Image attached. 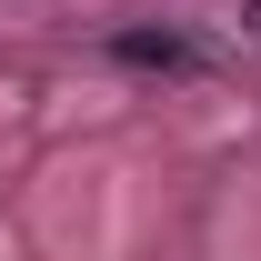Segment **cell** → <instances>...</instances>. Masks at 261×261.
<instances>
[{"mask_svg": "<svg viewBox=\"0 0 261 261\" xmlns=\"http://www.w3.org/2000/svg\"><path fill=\"white\" fill-rule=\"evenodd\" d=\"M111 61L121 70H161V81H191V70H211V50H201L191 31H111Z\"/></svg>", "mask_w": 261, "mask_h": 261, "instance_id": "obj_1", "label": "cell"}]
</instances>
